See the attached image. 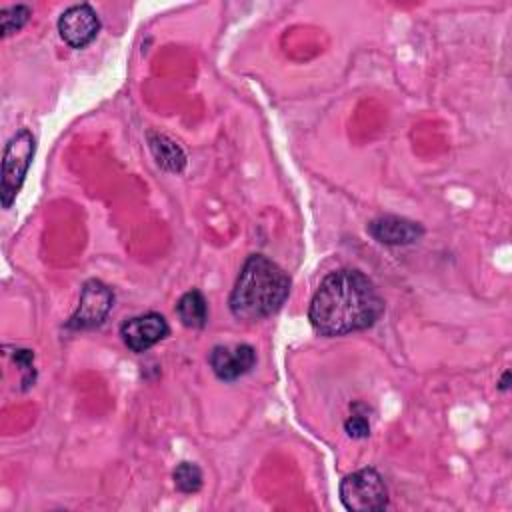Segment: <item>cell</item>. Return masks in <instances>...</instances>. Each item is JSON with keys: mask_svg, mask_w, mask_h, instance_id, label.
<instances>
[{"mask_svg": "<svg viewBox=\"0 0 512 512\" xmlns=\"http://www.w3.org/2000/svg\"><path fill=\"white\" fill-rule=\"evenodd\" d=\"M384 312L374 282L354 268L330 272L312 296L308 318L324 336H344L370 328Z\"/></svg>", "mask_w": 512, "mask_h": 512, "instance_id": "1", "label": "cell"}, {"mask_svg": "<svg viewBox=\"0 0 512 512\" xmlns=\"http://www.w3.org/2000/svg\"><path fill=\"white\" fill-rule=\"evenodd\" d=\"M290 294L288 274L270 258L252 254L246 258L230 294V312L238 320H262L286 302Z\"/></svg>", "mask_w": 512, "mask_h": 512, "instance_id": "2", "label": "cell"}, {"mask_svg": "<svg viewBox=\"0 0 512 512\" xmlns=\"http://www.w3.org/2000/svg\"><path fill=\"white\" fill-rule=\"evenodd\" d=\"M36 152V142L30 130L22 128L20 132H16L6 148H4V158H2V186H0V198H2V206L10 208L24 178L26 172L32 164Z\"/></svg>", "mask_w": 512, "mask_h": 512, "instance_id": "3", "label": "cell"}, {"mask_svg": "<svg viewBox=\"0 0 512 512\" xmlns=\"http://www.w3.org/2000/svg\"><path fill=\"white\" fill-rule=\"evenodd\" d=\"M340 500L352 512H378L388 506V490L374 468H362L340 482Z\"/></svg>", "mask_w": 512, "mask_h": 512, "instance_id": "4", "label": "cell"}, {"mask_svg": "<svg viewBox=\"0 0 512 512\" xmlns=\"http://www.w3.org/2000/svg\"><path fill=\"white\" fill-rule=\"evenodd\" d=\"M112 306H114L112 290L104 282L92 278V280L84 282L78 308L70 316L66 326L72 330H86V328L100 326L106 320V316L110 314Z\"/></svg>", "mask_w": 512, "mask_h": 512, "instance_id": "5", "label": "cell"}, {"mask_svg": "<svg viewBox=\"0 0 512 512\" xmlns=\"http://www.w3.org/2000/svg\"><path fill=\"white\" fill-rule=\"evenodd\" d=\"M100 30L98 14L90 4H74L58 18V32L72 48H84L90 44Z\"/></svg>", "mask_w": 512, "mask_h": 512, "instance_id": "6", "label": "cell"}, {"mask_svg": "<svg viewBox=\"0 0 512 512\" xmlns=\"http://www.w3.org/2000/svg\"><path fill=\"white\" fill-rule=\"evenodd\" d=\"M168 332H170V326L166 318L156 312L134 316L120 326V336L132 352H146L148 348L164 340Z\"/></svg>", "mask_w": 512, "mask_h": 512, "instance_id": "7", "label": "cell"}, {"mask_svg": "<svg viewBox=\"0 0 512 512\" xmlns=\"http://www.w3.org/2000/svg\"><path fill=\"white\" fill-rule=\"evenodd\" d=\"M256 364V352L248 344L216 346L210 352V366L220 380H236L252 370Z\"/></svg>", "mask_w": 512, "mask_h": 512, "instance_id": "8", "label": "cell"}, {"mask_svg": "<svg viewBox=\"0 0 512 512\" xmlns=\"http://www.w3.org/2000/svg\"><path fill=\"white\" fill-rule=\"evenodd\" d=\"M368 232L382 244L400 246L414 244L424 234V228L418 222L400 216H380L368 224Z\"/></svg>", "mask_w": 512, "mask_h": 512, "instance_id": "9", "label": "cell"}, {"mask_svg": "<svg viewBox=\"0 0 512 512\" xmlns=\"http://www.w3.org/2000/svg\"><path fill=\"white\" fill-rule=\"evenodd\" d=\"M148 144H150V150L156 158V162L164 168V170H170V172H180L186 164V156L182 152V148L170 140L168 136L164 134H158V132H150L148 134Z\"/></svg>", "mask_w": 512, "mask_h": 512, "instance_id": "10", "label": "cell"}, {"mask_svg": "<svg viewBox=\"0 0 512 512\" xmlns=\"http://www.w3.org/2000/svg\"><path fill=\"white\" fill-rule=\"evenodd\" d=\"M178 318L188 328H202L208 320V304L200 290H188L176 304Z\"/></svg>", "mask_w": 512, "mask_h": 512, "instance_id": "11", "label": "cell"}, {"mask_svg": "<svg viewBox=\"0 0 512 512\" xmlns=\"http://www.w3.org/2000/svg\"><path fill=\"white\" fill-rule=\"evenodd\" d=\"M174 484L180 492H196L202 486V470L192 462H182L174 470Z\"/></svg>", "mask_w": 512, "mask_h": 512, "instance_id": "12", "label": "cell"}, {"mask_svg": "<svg viewBox=\"0 0 512 512\" xmlns=\"http://www.w3.org/2000/svg\"><path fill=\"white\" fill-rule=\"evenodd\" d=\"M30 18V8L24 4H16L10 8H2L0 10V28H2V36H10L14 32H18Z\"/></svg>", "mask_w": 512, "mask_h": 512, "instance_id": "13", "label": "cell"}, {"mask_svg": "<svg viewBox=\"0 0 512 512\" xmlns=\"http://www.w3.org/2000/svg\"><path fill=\"white\" fill-rule=\"evenodd\" d=\"M344 428H346L348 436H352V438H366L370 434V422L362 414H352L344 422Z\"/></svg>", "mask_w": 512, "mask_h": 512, "instance_id": "14", "label": "cell"}, {"mask_svg": "<svg viewBox=\"0 0 512 512\" xmlns=\"http://www.w3.org/2000/svg\"><path fill=\"white\" fill-rule=\"evenodd\" d=\"M508 378H510V372H504L502 382H500V388H502V390H506V388H508Z\"/></svg>", "mask_w": 512, "mask_h": 512, "instance_id": "15", "label": "cell"}]
</instances>
